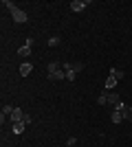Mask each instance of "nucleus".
<instances>
[{
	"instance_id": "6e6552de",
	"label": "nucleus",
	"mask_w": 132,
	"mask_h": 147,
	"mask_svg": "<svg viewBox=\"0 0 132 147\" xmlns=\"http://www.w3.org/2000/svg\"><path fill=\"white\" fill-rule=\"evenodd\" d=\"M26 127V123H11V132L13 134H22Z\"/></svg>"
},
{
	"instance_id": "a211bd4d",
	"label": "nucleus",
	"mask_w": 132,
	"mask_h": 147,
	"mask_svg": "<svg viewBox=\"0 0 132 147\" xmlns=\"http://www.w3.org/2000/svg\"><path fill=\"white\" fill-rule=\"evenodd\" d=\"M68 147H70V145H68Z\"/></svg>"
},
{
	"instance_id": "9b49d317",
	"label": "nucleus",
	"mask_w": 132,
	"mask_h": 147,
	"mask_svg": "<svg viewBox=\"0 0 132 147\" xmlns=\"http://www.w3.org/2000/svg\"><path fill=\"white\" fill-rule=\"evenodd\" d=\"M110 121H112V123H121V121H123V114H121L119 110H112V114H110Z\"/></svg>"
},
{
	"instance_id": "20e7f679",
	"label": "nucleus",
	"mask_w": 132,
	"mask_h": 147,
	"mask_svg": "<svg viewBox=\"0 0 132 147\" xmlns=\"http://www.w3.org/2000/svg\"><path fill=\"white\" fill-rule=\"evenodd\" d=\"M86 7H88V0H73V2H70V9H73V11H75V13L84 11Z\"/></svg>"
},
{
	"instance_id": "f8f14e48",
	"label": "nucleus",
	"mask_w": 132,
	"mask_h": 147,
	"mask_svg": "<svg viewBox=\"0 0 132 147\" xmlns=\"http://www.w3.org/2000/svg\"><path fill=\"white\" fill-rule=\"evenodd\" d=\"M117 81H119V79H114V77H108V79H106V90L110 92L114 86H117Z\"/></svg>"
},
{
	"instance_id": "dca6fc26",
	"label": "nucleus",
	"mask_w": 132,
	"mask_h": 147,
	"mask_svg": "<svg viewBox=\"0 0 132 147\" xmlns=\"http://www.w3.org/2000/svg\"><path fill=\"white\" fill-rule=\"evenodd\" d=\"M75 143H77V138H75V136H70V138H68V145H70V147H75Z\"/></svg>"
},
{
	"instance_id": "f03ea898",
	"label": "nucleus",
	"mask_w": 132,
	"mask_h": 147,
	"mask_svg": "<svg viewBox=\"0 0 132 147\" xmlns=\"http://www.w3.org/2000/svg\"><path fill=\"white\" fill-rule=\"evenodd\" d=\"M24 114L26 112H22V108H13V112H11V123H24Z\"/></svg>"
},
{
	"instance_id": "1a4fd4ad",
	"label": "nucleus",
	"mask_w": 132,
	"mask_h": 147,
	"mask_svg": "<svg viewBox=\"0 0 132 147\" xmlns=\"http://www.w3.org/2000/svg\"><path fill=\"white\" fill-rule=\"evenodd\" d=\"M110 77H114V79H123L126 73H123L121 68H110Z\"/></svg>"
},
{
	"instance_id": "ddd939ff",
	"label": "nucleus",
	"mask_w": 132,
	"mask_h": 147,
	"mask_svg": "<svg viewBox=\"0 0 132 147\" xmlns=\"http://www.w3.org/2000/svg\"><path fill=\"white\" fill-rule=\"evenodd\" d=\"M60 42H62V40H60L57 35H53V37H49V42H46V44H49L51 49H53V46H60Z\"/></svg>"
},
{
	"instance_id": "4468645a",
	"label": "nucleus",
	"mask_w": 132,
	"mask_h": 147,
	"mask_svg": "<svg viewBox=\"0 0 132 147\" xmlns=\"http://www.w3.org/2000/svg\"><path fill=\"white\" fill-rule=\"evenodd\" d=\"M11 112H13V105H2V114L5 117H11Z\"/></svg>"
},
{
	"instance_id": "9d476101",
	"label": "nucleus",
	"mask_w": 132,
	"mask_h": 147,
	"mask_svg": "<svg viewBox=\"0 0 132 147\" xmlns=\"http://www.w3.org/2000/svg\"><path fill=\"white\" fill-rule=\"evenodd\" d=\"M97 103H99V105H108V90L99 92V97H97Z\"/></svg>"
},
{
	"instance_id": "39448f33",
	"label": "nucleus",
	"mask_w": 132,
	"mask_h": 147,
	"mask_svg": "<svg viewBox=\"0 0 132 147\" xmlns=\"http://www.w3.org/2000/svg\"><path fill=\"white\" fill-rule=\"evenodd\" d=\"M31 73H33V64L31 61H22V64H20V75H22V77H29Z\"/></svg>"
},
{
	"instance_id": "f3484780",
	"label": "nucleus",
	"mask_w": 132,
	"mask_h": 147,
	"mask_svg": "<svg viewBox=\"0 0 132 147\" xmlns=\"http://www.w3.org/2000/svg\"><path fill=\"white\" fill-rule=\"evenodd\" d=\"M31 121H33V117H31V114H24V123H26V125H29Z\"/></svg>"
},
{
	"instance_id": "0eeeda50",
	"label": "nucleus",
	"mask_w": 132,
	"mask_h": 147,
	"mask_svg": "<svg viewBox=\"0 0 132 147\" xmlns=\"http://www.w3.org/2000/svg\"><path fill=\"white\" fill-rule=\"evenodd\" d=\"M46 70H49V75H55L62 70V64H57V61H51L49 66H46Z\"/></svg>"
},
{
	"instance_id": "2eb2a0df",
	"label": "nucleus",
	"mask_w": 132,
	"mask_h": 147,
	"mask_svg": "<svg viewBox=\"0 0 132 147\" xmlns=\"http://www.w3.org/2000/svg\"><path fill=\"white\" fill-rule=\"evenodd\" d=\"M2 7H7L9 11H13V9H16V5H13L11 0H2Z\"/></svg>"
},
{
	"instance_id": "7ed1b4c3",
	"label": "nucleus",
	"mask_w": 132,
	"mask_h": 147,
	"mask_svg": "<svg viewBox=\"0 0 132 147\" xmlns=\"http://www.w3.org/2000/svg\"><path fill=\"white\" fill-rule=\"evenodd\" d=\"M11 18L16 20V22H20V24H24V22H26V13L22 11V9H18V7H16V9L11 11Z\"/></svg>"
},
{
	"instance_id": "423d86ee",
	"label": "nucleus",
	"mask_w": 132,
	"mask_h": 147,
	"mask_svg": "<svg viewBox=\"0 0 132 147\" xmlns=\"http://www.w3.org/2000/svg\"><path fill=\"white\" fill-rule=\"evenodd\" d=\"M119 103H121L119 94H112V92H108V105H112V108H117Z\"/></svg>"
},
{
	"instance_id": "f257e3e1",
	"label": "nucleus",
	"mask_w": 132,
	"mask_h": 147,
	"mask_svg": "<svg viewBox=\"0 0 132 147\" xmlns=\"http://www.w3.org/2000/svg\"><path fill=\"white\" fill-rule=\"evenodd\" d=\"M31 53H33V37H26V42L18 49V55L20 57H29Z\"/></svg>"
}]
</instances>
